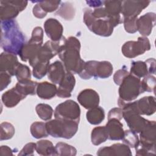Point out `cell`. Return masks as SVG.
Masks as SVG:
<instances>
[{"label": "cell", "instance_id": "44dd1931", "mask_svg": "<svg viewBox=\"0 0 156 156\" xmlns=\"http://www.w3.org/2000/svg\"><path fill=\"white\" fill-rule=\"evenodd\" d=\"M42 44L30 39L27 43L24 44L19 54L21 60L26 62L34 58L41 48Z\"/></svg>", "mask_w": 156, "mask_h": 156}, {"label": "cell", "instance_id": "5b68a950", "mask_svg": "<svg viewBox=\"0 0 156 156\" xmlns=\"http://www.w3.org/2000/svg\"><path fill=\"white\" fill-rule=\"evenodd\" d=\"M143 93L140 79L129 73L120 85L119 99L124 103L132 102Z\"/></svg>", "mask_w": 156, "mask_h": 156}, {"label": "cell", "instance_id": "ab89813d", "mask_svg": "<svg viewBox=\"0 0 156 156\" xmlns=\"http://www.w3.org/2000/svg\"><path fill=\"white\" fill-rule=\"evenodd\" d=\"M15 76L18 81L30 79V70L27 66L20 63L15 72Z\"/></svg>", "mask_w": 156, "mask_h": 156}, {"label": "cell", "instance_id": "681fc988", "mask_svg": "<svg viewBox=\"0 0 156 156\" xmlns=\"http://www.w3.org/2000/svg\"><path fill=\"white\" fill-rule=\"evenodd\" d=\"M34 2H36L34 1ZM32 12L34 15L38 18H43L47 15V13L45 12H44V10L42 9V8L38 3L35 4V5L33 7Z\"/></svg>", "mask_w": 156, "mask_h": 156}, {"label": "cell", "instance_id": "d6986e66", "mask_svg": "<svg viewBox=\"0 0 156 156\" xmlns=\"http://www.w3.org/2000/svg\"><path fill=\"white\" fill-rule=\"evenodd\" d=\"M155 121H150L147 126L140 133L141 144L155 148Z\"/></svg>", "mask_w": 156, "mask_h": 156}, {"label": "cell", "instance_id": "f35d334b", "mask_svg": "<svg viewBox=\"0 0 156 156\" xmlns=\"http://www.w3.org/2000/svg\"><path fill=\"white\" fill-rule=\"evenodd\" d=\"M141 87L143 93L146 92H155V87L156 80L155 77L152 74H147L144 77L143 79L141 81Z\"/></svg>", "mask_w": 156, "mask_h": 156}, {"label": "cell", "instance_id": "f6af8a7d", "mask_svg": "<svg viewBox=\"0 0 156 156\" xmlns=\"http://www.w3.org/2000/svg\"><path fill=\"white\" fill-rule=\"evenodd\" d=\"M35 151H36V143H29L23 147L18 155H34Z\"/></svg>", "mask_w": 156, "mask_h": 156}, {"label": "cell", "instance_id": "60d3db41", "mask_svg": "<svg viewBox=\"0 0 156 156\" xmlns=\"http://www.w3.org/2000/svg\"><path fill=\"white\" fill-rule=\"evenodd\" d=\"M35 2L40 5L46 13L56 10L61 3L60 1H40Z\"/></svg>", "mask_w": 156, "mask_h": 156}, {"label": "cell", "instance_id": "836d02e7", "mask_svg": "<svg viewBox=\"0 0 156 156\" xmlns=\"http://www.w3.org/2000/svg\"><path fill=\"white\" fill-rule=\"evenodd\" d=\"M75 10L71 4L69 2L63 3L56 14L66 20H71L74 16Z\"/></svg>", "mask_w": 156, "mask_h": 156}, {"label": "cell", "instance_id": "6da1fadb", "mask_svg": "<svg viewBox=\"0 0 156 156\" xmlns=\"http://www.w3.org/2000/svg\"><path fill=\"white\" fill-rule=\"evenodd\" d=\"M1 46L5 52L20 54L24 45L26 37L14 20L1 21Z\"/></svg>", "mask_w": 156, "mask_h": 156}, {"label": "cell", "instance_id": "e575fe53", "mask_svg": "<svg viewBox=\"0 0 156 156\" xmlns=\"http://www.w3.org/2000/svg\"><path fill=\"white\" fill-rule=\"evenodd\" d=\"M97 61L90 60L85 62L82 71L79 74V76L83 79H90L94 77L95 66Z\"/></svg>", "mask_w": 156, "mask_h": 156}, {"label": "cell", "instance_id": "277c9868", "mask_svg": "<svg viewBox=\"0 0 156 156\" xmlns=\"http://www.w3.org/2000/svg\"><path fill=\"white\" fill-rule=\"evenodd\" d=\"M78 124L74 121L55 118L46 122V127L48 134L53 137L70 139L76 133Z\"/></svg>", "mask_w": 156, "mask_h": 156}, {"label": "cell", "instance_id": "4dcf8cb0", "mask_svg": "<svg viewBox=\"0 0 156 156\" xmlns=\"http://www.w3.org/2000/svg\"><path fill=\"white\" fill-rule=\"evenodd\" d=\"M103 6L109 16L119 15L121 12L122 1H104Z\"/></svg>", "mask_w": 156, "mask_h": 156}, {"label": "cell", "instance_id": "8fae6325", "mask_svg": "<svg viewBox=\"0 0 156 156\" xmlns=\"http://www.w3.org/2000/svg\"><path fill=\"white\" fill-rule=\"evenodd\" d=\"M20 64L15 54L4 52L0 55V71L6 72L11 76H15L16 70Z\"/></svg>", "mask_w": 156, "mask_h": 156}, {"label": "cell", "instance_id": "f907efd6", "mask_svg": "<svg viewBox=\"0 0 156 156\" xmlns=\"http://www.w3.org/2000/svg\"><path fill=\"white\" fill-rule=\"evenodd\" d=\"M147 65L149 74H154L155 73V58H149L145 61Z\"/></svg>", "mask_w": 156, "mask_h": 156}, {"label": "cell", "instance_id": "4fadbf2b", "mask_svg": "<svg viewBox=\"0 0 156 156\" xmlns=\"http://www.w3.org/2000/svg\"><path fill=\"white\" fill-rule=\"evenodd\" d=\"M133 107L139 115H151L155 112V98L154 96H144L133 102Z\"/></svg>", "mask_w": 156, "mask_h": 156}, {"label": "cell", "instance_id": "1f68e13d", "mask_svg": "<svg viewBox=\"0 0 156 156\" xmlns=\"http://www.w3.org/2000/svg\"><path fill=\"white\" fill-rule=\"evenodd\" d=\"M55 147L57 155L73 156L77 153V150L74 147L65 143H58Z\"/></svg>", "mask_w": 156, "mask_h": 156}, {"label": "cell", "instance_id": "d6a6232c", "mask_svg": "<svg viewBox=\"0 0 156 156\" xmlns=\"http://www.w3.org/2000/svg\"><path fill=\"white\" fill-rule=\"evenodd\" d=\"M38 116L44 121H48L51 119L53 115V109L48 104H39L35 107Z\"/></svg>", "mask_w": 156, "mask_h": 156}, {"label": "cell", "instance_id": "83f0119b", "mask_svg": "<svg viewBox=\"0 0 156 156\" xmlns=\"http://www.w3.org/2000/svg\"><path fill=\"white\" fill-rule=\"evenodd\" d=\"M130 74L139 79L149 74L146 62L142 61H133L131 63Z\"/></svg>", "mask_w": 156, "mask_h": 156}, {"label": "cell", "instance_id": "f1b7e54d", "mask_svg": "<svg viewBox=\"0 0 156 156\" xmlns=\"http://www.w3.org/2000/svg\"><path fill=\"white\" fill-rule=\"evenodd\" d=\"M108 139V133L105 126H99L94 128L91 131V140L93 144L98 146L105 142Z\"/></svg>", "mask_w": 156, "mask_h": 156}, {"label": "cell", "instance_id": "ba28073f", "mask_svg": "<svg viewBox=\"0 0 156 156\" xmlns=\"http://www.w3.org/2000/svg\"><path fill=\"white\" fill-rule=\"evenodd\" d=\"M151 44L147 37H140L137 41H129L122 46V53L127 58H134L150 50Z\"/></svg>", "mask_w": 156, "mask_h": 156}, {"label": "cell", "instance_id": "8992f818", "mask_svg": "<svg viewBox=\"0 0 156 156\" xmlns=\"http://www.w3.org/2000/svg\"><path fill=\"white\" fill-rule=\"evenodd\" d=\"M65 39L66 38L63 37L62 39L58 41H53L52 40L46 41L39 49L35 57L29 61L30 65L33 67L38 62H49V60L52 57L58 54L60 48Z\"/></svg>", "mask_w": 156, "mask_h": 156}, {"label": "cell", "instance_id": "f546056e", "mask_svg": "<svg viewBox=\"0 0 156 156\" xmlns=\"http://www.w3.org/2000/svg\"><path fill=\"white\" fill-rule=\"evenodd\" d=\"M30 133L37 139L47 137L49 135L46 130V123L39 121H36L32 124L30 126Z\"/></svg>", "mask_w": 156, "mask_h": 156}, {"label": "cell", "instance_id": "603a6c76", "mask_svg": "<svg viewBox=\"0 0 156 156\" xmlns=\"http://www.w3.org/2000/svg\"><path fill=\"white\" fill-rule=\"evenodd\" d=\"M57 88L55 85L48 82L38 83L36 93L39 98L43 99H50L57 94Z\"/></svg>", "mask_w": 156, "mask_h": 156}, {"label": "cell", "instance_id": "bcb514c9", "mask_svg": "<svg viewBox=\"0 0 156 156\" xmlns=\"http://www.w3.org/2000/svg\"><path fill=\"white\" fill-rule=\"evenodd\" d=\"M11 82V76L6 72L0 73V90H4Z\"/></svg>", "mask_w": 156, "mask_h": 156}, {"label": "cell", "instance_id": "ee69618b", "mask_svg": "<svg viewBox=\"0 0 156 156\" xmlns=\"http://www.w3.org/2000/svg\"><path fill=\"white\" fill-rule=\"evenodd\" d=\"M129 74L127 70L125 68H122L121 69L118 70L116 71L113 76V80L115 83L118 85H120L123 79Z\"/></svg>", "mask_w": 156, "mask_h": 156}, {"label": "cell", "instance_id": "74e56055", "mask_svg": "<svg viewBox=\"0 0 156 156\" xmlns=\"http://www.w3.org/2000/svg\"><path fill=\"white\" fill-rule=\"evenodd\" d=\"M49 62H38L33 66V76L38 79H42L48 72Z\"/></svg>", "mask_w": 156, "mask_h": 156}, {"label": "cell", "instance_id": "cb8c5ba5", "mask_svg": "<svg viewBox=\"0 0 156 156\" xmlns=\"http://www.w3.org/2000/svg\"><path fill=\"white\" fill-rule=\"evenodd\" d=\"M113 73V66L107 61L98 62L96 63L94 77L105 79L110 77Z\"/></svg>", "mask_w": 156, "mask_h": 156}, {"label": "cell", "instance_id": "8d00e7d4", "mask_svg": "<svg viewBox=\"0 0 156 156\" xmlns=\"http://www.w3.org/2000/svg\"><path fill=\"white\" fill-rule=\"evenodd\" d=\"M15 129L12 124L8 122H2L1 124V140L12 138L15 134Z\"/></svg>", "mask_w": 156, "mask_h": 156}, {"label": "cell", "instance_id": "f5cc1de1", "mask_svg": "<svg viewBox=\"0 0 156 156\" xmlns=\"http://www.w3.org/2000/svg\"><path fill=\"white\" fill-rule=\"evenodd\" d=\"M1 155H13L12 151L7 146H1Z\"/></svg>", "mask_w": 156, "mask_h": 156}, {"label": "cell", "instance_id": "d4e9b609", "mask_svg": "<svg viewBox=\"0 0 156 156\" xmlns=\"http://www.w3.org/2000/svg\"><path fill=\"white\" fill-rule=\"evenodd\" d=\"M37 85V82L32 81L30 79H27L18 81L15 87L21 93L26 97L27 95L35 94Z\"/></svg>", "mask_w": 156, "mask_h": 156}, {"label": "cell", "instance_id": "816d5d0a", "mask_svg": "<svg viewBox=\"0 0 156 156\" xmlns=\"http://www.w3.org/2000/svg\"><path fill=\"white\" fill-rule=\"evenodd\" d=\"M86 3L91 7L98 8L104 5V1H87Z\"/></svg>", "mask_w": 156, "mask_h": 156}, {"label": "cell", "instance_id": "7bdbcfd3", "mask_svg": "<svg viewBox=\"0 0 156 156\" xmlns=\"http://www.w3.org/2000/svg\"><path fill=\"white\" fill-rule=\"evenodd\" d=\"M136 150V155H152L155 154V150H153L148 147H146L141 143H139L135 147Z\"/></svg>", "mask_w": 156, "mask_h": 156}, {"label": "cell", "instance_id": "9a60e30c", "mask_svg": "<svg viewBox=\"0 0 156 156\" xmlns=\"http://www.w3.org/2000/svg\"><path fill=\"white\" fill-rule=\"evenodd\" d=\"M44 29L46 35L53 41H58L63 37V26L56 19H48L44 23Z\"/></svg>", "mask_w": 156, "mask_h": 156}, {"label": "cell", "instance_id": "e0dca14e", "mask_svg": "<svg viewBox=\"0 0 156 156\" xmlns=\"http://www.w3.org/2000/svg\"><path fill=\"white\" fill-rule=\"evenodd\" d=\"M132 152L129 146L126 144L116 143L110 146L101 147L97 152V155H124L131 156Z\"/></svg>", "mask_w": 156, "mask_h": 156}, {"label": "cell", "instance_id": "484cf974", "mask_svg": "<svg viewBox=\"0 0 156 156\" xmlns=\"http://www.w3.org/2000/svg\"><path fill=\"white\" fill-rule=\"evenodd\" d=\"M86 117L89 123L93 125H98L104 119V110L102 107L97 106L89 109L86 114Z\"/></svg>", "mask_w": 156, "mask_h": 156}, {"label": "cell", "instance_id": "30bf717a", "mask_svg": "<svg viewBox=\"0 0 156 156\" xmlns=\"http://www.w3.org/2000/svg\"><path fill=\"white\" fill-rule=\"evenodd\" d=\"M149 1H122L121 12L123 18H137L142 10L149 4Z\"/></svg>", "mask_w": 156, "mask_h": 156}, {"label": "cell", "instance_id": "7c38bea8", "mask_svg": "<svg viewBox=\"0 0 156 156\" xmlns=\"http://www.w3.org/2000/svg\"><path fill=\"white\" fill-rule=\"evenodd\" d=\"M79 104L86 109H91L98 106L99 103V96L93 89H85L80 92L77 96Z\"/></svg>", "mask_w": 156, "mask_h": 156}, {"label": "cell", "instance_id": "5bb4252c", "mask_svg": "<svg viewBox=\"0 0 156 156\" xmlns=\"http://www.w3.org/2000/svg\"><path fill=\"white\" fill-rule=\"evenodd\" d=\"M137 29L144 37L149 36L155 24V13L148 12L137 19Z\"/></svg>", "mask_w": 156, "mask_h": 156}, {"label": "cell", "instance_id": "52a82bcc", "mask_svg": "<svg viewBox=\"0 0 156 156\" xmlns=\"http://www.w3.org/2000/svg\"><path fill=\"white\" fill-rule=\"evenodd\" d=\"M80 109L77 102L73 100H67L58 104L54 111L56 119H66L79 122Z\"/></svg>", "mask_w": 156, "mask_h": 156}, {"label": "cell", "instance_id": "4316f807", "mask_svg": "<svg viewBox=\"0 0 156 156\" xmlns=\"http://www.w3.org/2000/svg\"><path fill=\"white\" fill-rule=\"evenodd\" d=\"M36 151L41 155H57L55 147L49 140H40L36 143Z\"/></svg>", "mask_w": 156, "mask_h": 156}, {"label": "cell", "instance_id": "ac0fdd59", "mask_svg": "<svg viewBox=\"0 0 156 156\" xmlns=\"http://www.w3.org/2000/svg\"><path fill=\"white\" fill-rule=\"evenodd\" d=\"M66 69L60 61H55L49 64L47 74L49 80L55 84H60L65 77Z\"/></svg>", "mask_w": 156, "mask_h": 156}, {"label": "cell", "instance_id": "d590c367", "mask_svg": "<svg viewBox=\"0 0 156 156\" xmlns=\"http://www.w3.org/2000/svg\"><path fill=\"white\" fill-rule=\"evenodd\" d=\"M122 140L124 144L132 148H135L138 144L140 141L136 133L131 130H127L124 131V136Z\"/></svg>", "mask_w": 156, "mask_h": 156}, {"label": "cell", "instance_id": "7a4b0ae2", "mask_svg": "<svg viewBox=\"0 0 156 156\" xmlns=\"http://www.w3.org/2000/svg\"><path fill=\"white\" fill-rule=\"evenodd\" d=\"M80 49L79 40L74 37H69L65 40L58 53L65 69L72 73L79 74L85 63L80 57Z\"/></svg>", "mask_w": 156, "mask_h": 156}, {"label": "cell", "instance_id": "9c48e42d", "mask_svg": "<svg viewBox=\"0 0 156 156\" xmlns=\"http://www.w3.org/2000/svg\"><path fill=\"white\" fill-rule=\"evenodd\" d=\"M1 21L13 20L27 5L26 1H1Z\"/></svg>", "mask_w": 156, "mask_h": 156}, {"label": "cell", "instance_id": "ffe728a7", "mask_svg": "<svg viewBox=\"0 0 156 156\" xmlns=\"http://www.w3.org/2000/svg\"><path fill=\"white\" fill-rule=\"evenodd\" d=\"M105 128L108 133V139L110 140H120L124 136V131L122 124L119 120L115 118L108 119Z\"/></svg>", "mask_w": 156, "mask_h": 156}, {"label": "cell", "instance_id": "3957f363", "mask_svg": "<svg viewBox=\"0 0 156 156\" xmlns=\"http://www.w3.org/2000/svg\"><path fill=\"white\" fill-rule=\"evenodd\" d=\"M91 9H85L83 11V21L88 28L95 34L109 37L113 31V28L122 23L120 15L104 18H95L92 15Z\"/></svg>", "mask_w": 156, "mask_h": 156}, {"label": "cell", "instance_id": "c3c4849f", "mask_svg": "<svg viewBox=\"0 0 156 156\" xmlns=\"http://www.w3.org/2000/svg\"><path fill=\"white\" fill-rule=\"evenodd\" d=\"M123 118V112L121 108L115 107L111 109L108 114V120L115 118L118 120H121Z\"/></svg>", "mask_w": 156, "mask_h": 156}, {"label": "cell", "instance_id": "2e32d148", "mask_svg": "<svg viewBox=\"0 0 156 156\" xmlns=\"http://www.w3.org/2000/svg\"><path fill=\"white\" fill-rule=\"evenodd\" d=\"M76 79L73 74L66 70L63 80L59 84L57 89V96L59 98H66L71 96V92L74 90Z\"/></svg>", "mask_w": 156, "mask_h": 156}, {"label": "cell", "instance_id": "b9f144b4", "mask_svg": "<svg viewBox=\"0 0 156 156\" xmlns=\"http://www.w3.org/2000/svg\"><path fill=\"white\" fill-rule=\"evenodd\" d=\"M137 19L138 18H123L122 23L125 30L130 34H133L138 31L137 29Z\"/></svg>", "mask_w": 156, "mask_h": 156}, {"label": "cell", "instance_id": "7dc6e473", "mask_svg": "<svg viewBox=\"0 0 156 156\" xmlns=\"http://www.w3.org/2000/svg\"><path fill=\"white\" fill-rule=\"evenodd\" d=\"M43 30L41 27H36L34 29L32 37L30 38L31 40L40 42L43 43Z\"/></svg>", "mask_w": 156, "mask_h": 156}, {"label": "cell", "instance_id": "7402d4cb", "mask_svg": "<svg viewBox=\"0 0 156 156\" xmlns=\"http://www.w3.org/2000/svg\"><path fill=\"white\" fill-rule=\"evenodd\" d=\"M25 98L26 96L21 93L15 87L3 93L1 100L5 107L12 108L16 106Z\"/></svg>", "mask_w": 156, "mask_h": 156}]
</instances>
